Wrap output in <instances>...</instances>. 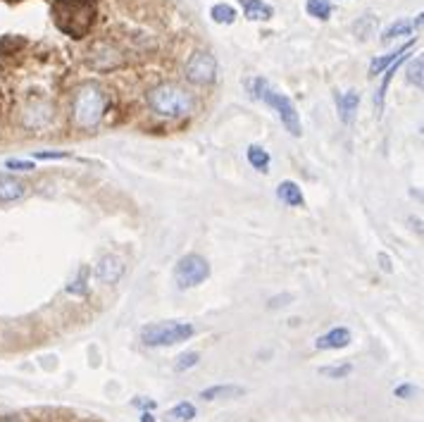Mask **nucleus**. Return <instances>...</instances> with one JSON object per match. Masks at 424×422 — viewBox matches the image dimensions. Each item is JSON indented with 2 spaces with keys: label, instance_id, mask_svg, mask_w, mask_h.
I'll use <instances>...</instances> for the list:
<instances>
[{
  "label": "nucleus",
  "instance_id": "nucleus-18",
  "mask_svg": "<svg viewBox=\"0 0 424 422\" xmlns=\"http://www.w3.org/2000/svg\"><path fill=\"white\" fill-rule=\"evenodd\" d=\"M210 17H212L214 24H224V27H229V24L236 22V10H234L229 3H217V5H212Z\"/></svg>",
  "mask_w": 424,
  "mask_h": 422
},
{
  "label": "nucleus",
  "instance_id": "nucleus-6",
  "mask_svg": "<svg viewBox=\"0 0 424 422\" xmlns=\"http://www.w3.org/2000/svg\"><path fill=\"white\" fill-rule=\"evenodd\" d=\"M184 74L196 86H210V84H214V79H217V60L210 53H205V50H196L188 58Z\"/></svg>",
  "mask_w": 424,
  "mask_h": 422
},
{
  "label": "nucleus",
  "instance_id": "nucleus-9",
  "mask_svg": "<svg viewBox=\"0 0 424 422\" xmlns=\"http://www.w3.org/2000/svg\"><path fill=\"white\" fill-rule=\"evenodd\" d=\"M29 187L17 177H8L0 174V203H17V200L27 198Z\"/></svg>",
  "mask_w": 424,
  "mask_h": 422
},
{
  "label": "nucleus",
  "instance_id": "nucleus-25",
  "mask_svg": "<svg viewBox=\"0 0 424 422\" xmlns=\"http://www.w3.org/2000/svg\"><path fill=\"white\" fill-rule=\"evenodd\" d=\"M69 158V153L64 150H41V153H34V160H62Z\"/></svg>",
  "mask_w": 424,
  "mask_h": 422
},
{
  "label": "nucleus",
  "instance_id": "nucleus-17",
  "mask_svg": "<svg viewBox=\"0 0 424 422\" xmlns=\"http://www.w3.org/2000/svg\"><path fill=\"white\" fill-rule=\"evenodd\" d=\"M248 163H251L253 169L267 174L269 165H272V158H269V153L262 148V145H251V148H248Z\"/></svg>",
  "mask_w": 424,
  "mask_h": 422
},
{
  "label": "nucleus",
  "instance_id": "nucleus-10",
  "mask_svg": "<svg viewBox=\"0 0 424 422\" xmlns=\"http://www.w3.org/2000/svg\"><path fill=\"white\" fill-rule=\"evenodd\" d=\"M246 396V386L241 384H214L201 391L203 401H227V399H241Z\"/></svg>",
  "mask_w": 424,
  "mask_h": 422
},
{
  "label": "nucleus",
  "instance_id": "nucleus-11",
  "mask_svg": "<svg viewBox=\"0 0 424 422\" xmlns=\"http://www.w3.org/2000/svg\"><path fill=\"white\" fill-rule=\"evenodd\" d=\"M420 22H422V17H417L415 22H412V19H398V22L388 24V27L384 29V32H382V41L384 43H391V41H396V38H401V36H410Z\"/></svg>",
  "mask_w": 424,
  "mask_h": 422
},
{
  "label": "nucleus",
  "instance_id": "nucleus-19",
  "mask_svg": "<svg viewBox=\"0 0 424 422\" xmlns=\"http://www.w3.org/2000/svg\"><path fill=\"white\" fill-rule=\"evenodd\" d=\"M305 10L310 17L319 19V22H327L332 17V0H308Z\"/></svg>",
  "mask_w": 424,
  "mask_h": 422
},
{
  "label": "nucleus",
  "instance_id": "nucleus-1",
  "mask_svg": "<svg viewBox=\"0 0 424 422\" xmlns=\"http://www.w3.org/2000/svg\"><path fill=\"white\" fill-rule=\"evenodd\" d=\"M146 103L158 117L182 119L193 113V95L174 84H158L146 93Z\"/></svg>",
  "mask_w": 424,
  "mask_h": 422
},
{
  "label": "nucleus",
  "instance_id": "nucleus-2",
  "mask_svg": "<svg viewBox=\"0 0 424 422\" xmlns=\"http://www.w3.org/2000/svg\"><path fill=\"white\" fill-rule=\"evenodd\" d=\"M108 110V95L96 84H82L72 95V122L79 129L98 127Z\"/></svg>",
  "mask_w": 424,
  "mask_h": 422
},
{
  "label": "nucleus",
  "instance_id": "nucleus-27",
  "mask_svg": "<svg viewBox=\"0 0 424 422\" xmlns=\"http://www.w3.org/2000/svg\"><path fill=\"white\" fill-rule=\"evenodd\" d=\"M412 394H415V386L412 384H401L393 389V396H398V399H410Z\"/></svg>",
  "mask_w": 424,
  "mask_h": 422
},
{
  "label": "nucleus",
  "instance_id": "nucleus-16",
  "mask_svg": "<svg viewBox=\"0 0 424 422\" xmlns=\"http://www.w3.org/2000/svg\"><path fill=\"white\" fill-rule=\"evenodd\" d=\"M196 406L191 403V401H182V403H177L174 408L167 410V415H164V422H191L196 418Z\"/></svg>",
  "mask_w": 424,
  "mask_h": 422
},
{
  "label": "nucleus",
  "instance_id": "nucleus-26",
  "mask_svg": "<svg viewBox=\"0 0 424 422\" xmlns=\"http://www.w3.org/2000/svg\"><path fill=\"white\" fill-rule=\"evenodd\" d=\"M134 406H136L138 410H155L158 408V403L153 399H143V396H138V399H134L132 401Z\"/></svg>",
  "mask_w": 424,
  "mask_h": 422
},
{
  "label": "nucleus",
  "instance_id": "nucleus-14",
  "mask_svg": "<svg viewBox=\"0 0 424 422\" xmlns=\"http://www.w3.org/2000/svg\"><path fill=\"white\" fill-rule=\"evenodd\" d=\"M358 105H360V95H358L356 91H348V93L338 95L336 108H338V115H341V119L346 124L353 122V115L358 113Z\"/></svg>",
  "mask_w": 424,
  "mask_h": 422
},
{
  "label": "nucleus",
  "instance_id": "nucleus-4",
  "mask_svg": "<svg viewBox=\"0 0 424 422\" xmlns=\"http://www.w3.org/2000/svg\"><path fill=\"white\" fill-rule=\"evenodd\" d=\"M196 334V327L191 323H179V320H169V323H155L141 329V341L148 349H164V346H177L188 341Z\"/></svg>",
  "mask_w": 424,
  "mask_h": 422
},
{
  "label": "nucleus",
  "instance_id": "nucleus-8",
  "mask_svg": "<svg viewBox=\"0 0 424 422\" xmlns=\"http://www.w3.org/2000/svg\"><path fill=\"white\" fill-rule=\"evenodd\" d=\"M351 341H353L351 329L348 327H334V329L324 331L322 336H317L315 349L317 351H338V349H346Z\"/></svg>",
  "mask_w": 424,
  "mask_h": 422
},
{
  "label": "nucleus",
  "instance_id": "nucleus-20",
  "mask_svg": "<svg viewBox=\"0 0 424 422\" xmlns=\"http://www.w3.org/2000/svg\"><path fill=\"white\" fill-rule=\"evenodd\" d=\"M64 291H67V294L69 296H86L88 294V268H82V270H79V274H77V277H74L72 281H69V284H67V289H64Z\"/></svg>",
  "mask_w": 424,
  "mask_h": 422
},
{
  "label": "nucleus",
  "instance_id": "nucleus-5",
  "mask_svg": "<svg viewBox=\"0 0 424 422\" xmlns=\"http://www.w3.org/2000/svg\"><path fill=\"white\" fill-rule=\"evenodd\" d=\"M208 277H210V263L198 253L182 255L177 260V265H174V281H177V286L182 291L196 289Z\"/></svg>",
  "mask_w": 424,
  "mask_h": 422
},
{
  "label": "nucleus",
  "instance_id": "nucleus-12",
  "mask_svg": "<svg viewBox=\"0 0 424 422\" xmlns=\"http://www.w3.org/2000/svg\"><path fill=\"white\" fill-rule=\"evenodd\" d=\"M238 3H241L243 14H246L251 22H267L274 14L272 5L262 3V0H238Z\"/></svg>",
  "mask_w": 424,
  "mask_h": 422
},
{
  "label": "nucleus",
  "instance_id": "nucleus-7",
  "mask_svg": "<svg viewBox=\"0 0 424 422\" xmlns=\"http://www.w3.org/2000/svg\"><path fill=\"white\" fill-rule=\"evenodd\" d=\"M124 260L119 258V255H103L101 260L96 263V277L98 281H103V284H117L119 279L124 277Z\"/></svg>",
  "mask_w": 424,
  "mask_h": 422
},
{
  "label": "nucleus",
  "instance_id": "nucleus-22",
  "mask_svg": "<svg viewBox=\"0 0 424 422\" xmlns=\"http://www.w3.org/2000/svg\"><path fill=\"white\" fill-rule=\"evenodd\" d=\"M319 375H322V377H329V379H346L348 375H353V365H351V363L324 365V368H319Z\"/></svg>",
  "mask_w": 424,
  "mask_h": 422
},
{
  "label": "nucleus",
  "instance_id": "nucleus-21",
  "mask_svg": "<svg viewBox=\"0 0 424 422\" xmlns=\"http://www.w3.org/2000/svg\"><path fill=\"white\" fill-rule=\"evenodd\" d=\"M198 363H201V353H198V351H186V353H182L174 360V370H177V373H186V370L196 368Z\"/></svg>",
  "mask_w": 424,
  "mask_h": 422
},
{
  "label": "nucleus",
  "instance_id": "nucleus-3",
  "mask_svg": "<svg viewBox=\"0 0 424 422\" xmlns=\"http://www.w3.org/2000/svg\"><path fill=\"white\" fill-rule=\"evenodd\" d=\"M251 91L255 93V98H260L262 103L269 105V108H272L274 113L279 115V119H282L284 129H286V132L291 134V137H296V139L301 137V134H303L301 115H298L296 105L291 103V98H288V95L274 91V89L269 86L267 79H262V77L253 79V82H251Z\"/></svg>",
  "mask_w": 424,
  "mask_h": 422
},
{
  "label": "nucleus",
  "instance_id": "nucleus-29",
  "mask_svg": "<svg viewBox=\"0 0 424 422\" xmlns=\"http://www.w3.org/2000/svg\"><path fill=\"white\" fill-rule=\"evenodd\" d=\"M0 422H17L14 418H0Z\"/></svg>",
  "mask_w": 424,
  "mask_h": 422
},
{
  "label": "nucleus",
  "instance_id": "nucleus-28",
  "mask_svg": "<svg viewBox=\"0 0 424 422\" xmlns=\"http://www.w3.org/2000/svg\"><path fill=\"white\" fill-rule=\"evenodd\" d=\"M141 422H155V418H153L151 410H143V413H141Z\"/></svg>",
  "mask_w": 424,
  "mask_h": 422
},
{
  "label": "nucleus",
  "instance_id": "nucleus-13",
  "mask_svg": "<svg viewBox=\"0 0 424 422\" xmlns=\"http://www.w3.org/2000/svg\"><path fill=\"white\" fill-rule=\"evenodd\" d=\"M277 198L282 200L288 208H301L305 200H303V191L296 182H282L277 187Z\"/></svg>",
  "mask_w": 424,
  "mask_h": 422
},
{
  "label": "nucleus",
  "instance_id": "nucleus-15",
  "mask_svg": "<svg viewBox=\"0 0 424 422\" xmlns=\"http://www.w3.org/2000/svg\"><path fill=\"white\" fill-rule=\"evenodd\" d=\"M412 46H415V41H408L406 46L396 48V50H393V53L384 55V58L372 60V65H370V74H372V77H377V74H382L384 69H386V67H391V65L396 62V60L401 58L403 53H408V50H412Z\"/></svg>",
  "mask_w": 424,
  "mask_h": 422
},
{
  "label": "nucleus",
  "instance_id": "nucleus-24",
  "mask_svg": "<svg viewBox=\"0 0 424 422\" xmlns=\"http://www.w3.org/2000/svg\"><path fill=\"white\" fill-rule=\"evenodd\" d=\"M5 167L12 169V172H32V169H36V163L34 160H8Z\"/></svg>",
  "mask_w": 424,
  "mask_h": 422
},
{
  "label": "nucleus",
  "instance_id": "nucleus-23",
  "mask_svg": "<svg viewBox=\"0 0 424 422\" xmlns=\"http://www.w3.org/2000/svg\"><path fill=\"white\" fill-rule=\"evenodd\" d=\"M406 77H408V84H412V86H417V89L422 86V82H424V67H422V58H417L415 62H410V65H408V72H406Z\"/></svg>",
  "mask_w": 424,
  "mask_h": 422
}]
</instances>
